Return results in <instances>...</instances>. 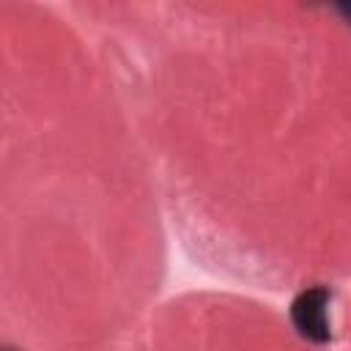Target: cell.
<instances>
[{"mask_svg": "<svg viewBox=\"0 0 351 351\" xmlns=\"http://www.w3.org/2000/svg\"><path fill=\"white\" fill-rule=\"evenodd\" d=\"M291 321L293 329L310 340V343H326L329 340V291L321 285L304 288L291 302Z\"/></svg>", "mask_w": 351, "mask_h": 351, "instance_id": "1", "label": "cell"}, {"mask_svg": "<svg viewBox=\"0 0 351 351\" xmlns=\"http://www.w3.org/2000/svg\"><path fill=\"white\" fill-rule=\"evenodd\" d=\"M340 14H343L346 19H351V5H343V8H340Z\"/></svg>", "mask_w": 351, "mask_h": 351, "instance_id": "2", "label": "cell"}, {"mask_svg": "<svg viewBox=\"0 0 351 351\" xmlns=\"http://www.w3.org/2000/svg\"><path fill=\"white\" fill-rule=\"evenodd\" d=\"M5 351H14V348H5Z\"/></svg>", "mask_w": 351, "mask_h": 351, "instance_id": "3", "label": "cell"}]
</instances>
